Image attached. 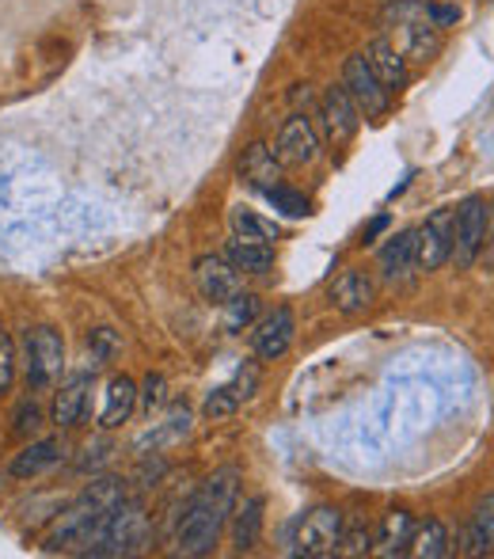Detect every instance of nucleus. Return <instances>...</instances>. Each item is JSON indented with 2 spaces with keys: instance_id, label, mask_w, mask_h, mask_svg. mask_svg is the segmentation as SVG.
Listing matches in <instances>:
<instances>
[{
  "instance_id": "4c0bfd02",
  "label": "nucleus",
  "mask_w": 494,
  "mask_h": 559,
  "mask_svg": "<svg viewBox=\"0 0 494 559\" xmlns=\"http://www.w3.org/2000/svg\"><path fill=\"white\" fill-rule=\"evenodd\" d=\"M384 225H388V217H376V222L370 225V233H365V243H370V240H373V236H376V233H381V228H384Z\"/></svg>"
},
{
  "instance_id": "f8f14e48",
  "label": "nucleus",
  "mask_w": 494,
  "mask_h": 559,
  "mask_svg": "<svg viewBox=\"0 0 494 559\" xmlns=\"http://www.w3.org/2000/svg\"><path fill=\"white\" fill-rule=\"evenodd\" d=\"M293 335H297V320L293 312L281 305V309H274L270 317H263L255 324V332H251V346H255V358L263 361H278L281 354L293 346Z\"/></svg>"
},
{
  "instance_id": "412c9836",
  "label": "nucleus",
  "mask_w": 494,
  "mask_h": 559,
  "mask_svg": "<svg viewBox=\"0 0 494 559\" xmlns=\"http://www.w3.org/2000/svg\"><path fill=\"white\" fill-rule=\"evenodd\" d=\"M133 407H137V384H133L130 377H111V381H107V392H104L99 427H104V430L122 427V423L133 415Z\"/></svg>"
},
{
  "instance_id": "9b49d317",
  "label": "nucleus",
  "mask_w": 494,
  "mask_h": 559,
  "mask_svg": "<svg viewBox=\"0 0 494 559\" xmlns=\"http://www.w3.org/2000/svg\"><path fill=\"white\" fill-rule=\"evenodd\" d=\"M194 282H198V294L214 305L232 301V297L244 289L240 271L225 255H202L198 263H194Z\"/></svg>"
},
{
  "instance_id": "f3484780",
  "label": "nucleus",
  "mask_w": 494,
  "mask_h": 559,
  "mask_svg": "<svg viewBox=\"0 0 494 559\" xmlns=\"http://www.w3.org/2000/svg\"><path fill=\"white\" fill-rule=\"evenodd\" d=\"M365 61H370L376 81H381L388 92H403L407 81H411V69H407L403 53L396 50L391 38H373L370 50H365Z\"/></svg>"
},
{
  "instance_id": "2eb2a0df",
  "label": "nucleus",
  "mask_w": 494,
  "mask_h": 559,
  "mask_svg": "<svg viewBox=\"0 0 494 559\" xmlns=\"http://www.w3.org/2000/svg\"><path fill=\"white\" fill-rule=\"evenodd\" d=\"M373 297H376V289L362 271H342L339 278L327 286V301H332L342 317H358V312H365L373 305Z\"/></svg>"
},
{
  "instance_id": "bb28decb",
  "label": "nucleus",
  "mask_w": 494,
  "mask_h": 559,
  "mask_svg": "<svg viewBox=\"0 0 494 559\" xmlns=\"http://www.w3.org/2000/svg\"><path fill=\"white\" fill-rule=\"evenodd\" d=\"M232 233L240 236V240H255V243H274L281 236V228L274 222H266V217H258L255 210H232Z\"/></svg>"
},
{
  "instance_id": "1a4fd4ad",
  "label": "nucleus",
  "mask_w": 494,
  "mask_h": 559,
  "mask_svg": "<svg viewBox=\"0 0 494 559\" xmlns=\"http://www.w3.org/2000/svg\"><path fill=\"white\" fill-rule=\"evenodd\" d=\"M274 160L281 168H309L320 156V133L312 126L309 115H289L286 126L278 130V141H274Z\"/></svg>"
},
{
  "instance_id": "c9c22d12",
  "label": "nucleus",
  "mask_w": 494,
  "mask_h": 559,
  "mask_svg": "<svg viewBox=\"0 0 494 559\" xmlns=\"http://www.w3.org/2000/svg\"><path fill=\"white\" fill-rule=\"evenodd\" d=\"M88 346H96L99 358H107V354L115 350V335L107 332V328H99V332H92V335H88Z\"/></svg>"
},
{
  "instance_id": "f03ea898",
  "label": "nucleus",
  "mask_w": 494,
  "mask_h": 559,
  "mask_svg": "<svg viewBox=\"0 0 494 559\" xmlns=\"http://www.w3.org/2000/svg\"><path fill=\"white\" fill-rule=\"evenodd\" d=\"M122 499H125L122 479H111V476L96 479V484H92L88 491H84L81 499L50 525L43 545L50 548V552H84V548L99 537L104 522L111 518V510L119 507Z\"/></svg>"
},
{
  "instance_id": "5701e85b",
  "label": "nucleus",
  "mask_w": 494,
  "mask_h": 559,
  "mask_svg": "<svg viewBox=\"0 0 494 559\" xmlns=\"http://www.w3.org/2000/svg\"><path fill=\"white\" fill-rule=\"evenodd\" d=\"M240 176H244L255 191H270V187H278V179H281V164L274 160V153L263 145V141H255V145H248L244 156H240Z\"/></svg>"
},
{
  "instance_id": "f257e3e1",
  "label": "nucleus",
  "mask_w": 494,
  "mask_h": 559,
  "mask_svg": "<svg viewBox=\"0 0 494 559\" xmlns=\"http://www.w3.org/2000/svg\"><path fill=\"white\" fill-rule=\"evenodd\" d=\"M237 491H240V472L225 468L214 472L206 484L194 491V499L186 502L183 518H179V552L183 556H209L214 545L221 540L225 525H229L232 510H237Z\"/></svg>"
},
{
  "instance_id": "c85d7f7f",
  "label": "nucleus",
  "mask_w": 494,
  "mask_h": 559,
  "mask_svg": "<svg viewBox=\"0 0 494 559\" xmlns=\"http://www.w3.org/2000/svg\"><path fill=\"white\" fill-rule=\"evenodd\" d=\"M373 552V530L362 514L342 522V537H339V552L335 556H365Z\"/></svg>"
},
{
  "instance_id": "20e7f679",
  "label": "nucleus",
  "mask_w": 494,
  "mask_h": 559,
  "mask_svg": "<svg viewBox=\"0 0 494 559\" xmlns=\"http://www.w3.org/2000/svg\"><path fill=\"white\" fill-rule=\"evenodd\" d=\"M342 510L339 507H312L297 518L293 537H289V552L304 556V559H327L339 552V537H342Z\"/></svg>"
},
{
  "instance_id": "7c9ffc66",
  "label": "nucleus",
  "mask_w": 494,
  "mask_h": 559,
  "mask_svg": "<svg viewBox=\"0 0 494 559\" xmlns=\"http://www.w3.org/2000/svg\"><path fill=\"white\" fill-rule=\"evenodd\" d=\"M186 423H191V419H186V407H183V412H176L168 423H160V427H156L153 435H145V438H141V449H145V445L160 449L164 442H176V438H183L186 430H191V427H186Z\"/></svg>"
},
{
  "instance_id": "aec40b11",
  "label": "nucleus",
  "mask_w": 494,
  "mask_h": 559,
  "mask_svg": "<svg viewBox=\"0 0 494 559\" xmlns=\"http://www.w3.org/2000/svg\"><path fill=\"white\" fill-rule=\"evenodd\" d=\"M61 461H65L61 438H43V442H31L23 453H15V461L8 472H12L15 479H31V476H43V472L58 468Z\"/></svg>"
},
{
  "instance_id": "c756f323",
  "label": "nucleus",
  "mask_w": 494,
  "mask_h": 559,
  "mask_svg": "<svg viewBox=\"0 0 494 559\" xmlns=\"http://www.w3.org/2000/svg\"><path fill=\"white\" fill-rule=\"evenodd\" d=\"M263 194L281 217H304V214H309V199H304L301 191H289V187L278 183V187H270V191H263Z\"/></svg>"
},
{
  "instance_id": "e433bc0d",
  "label": "nucleus",
  "mask_w": 494,
  "mask_h": 559,
  "mask_svg": "<svg viewBox=\"0 0 494 559\" xmlns=\"http://www.w3.org/2000/svg\"><path fill=\"white\" fill-rule=\"evenodd\" d=\"M164 476V461H160V456H156V461L153 464H141V479H145V487H156V479H160Z\"/></svg>"
},
{
  "instance_id": "9d476101",
  "label": "nucleus",
  "mask_w": 494,
  "mask_h": 559,
  "mask_svg": "<svg viewBox=\"0 0 494 559\" xmlns=\"http://www.w3.org/2000/svg\"><path fill=\"white\" fill-rule=\"evenodd\" d=\"M320 122H324V138L332 141V148H342L354 141L358 126H362V111H358V104L342 84H332L327 96L320 99Z\"/></svg>"
},
{
  "instance_id": "b1692460",
  "label": "nucleus",
  "mask_w": 494,
  "mask_h": 559,
  "mask_svg": "<svg viewBox=\"0 0 494 559\" xmlns=\"http://www.w3.org/2000/svg\"><path fill=\"white\" fill-rule=\"evenodd\" d=\"M263 510L266 502L258 495H251V499H244V507L232 514V545H237V552H251L258 545V537H263Z\"/></svg>"
},
{
  "instance_id": "39448f33",
  "label": "nucleus",
  "mask_w": 494,
  "mask_h": 559,
  "mask_svg": "<svg viewBox=\"0 0 494 559\" xmlns=\"http://www.w3.org/2000/svg\"><path fill=\"white\" fill-rule=\"evenodd\" d=\"M61 369H65V338L53 328H35L23 338V377L27 389L43 392L50 384H58Z\"/></svg>"
},
{
  "instance_id": "473e14b6",
  "label": "nucleus",
  "mask_w": 494,
  "mask_h": 559,
  "mask_svg": "<svg viewBox=\"0 0 494 559\" xmlns=\"http://www.w3.org/2000/svg\"><path fill=\"white\" fill-rule=\"evenodd\" d=\"M12 381H15V343L0 332V396L12 389Z\"/></svg>"
},
{
  "instance_id": "a878e982",
  "label": "nucleus",
  "mask_w": 494,
  "mask_h": 559,
  "mask_svg": "<svg viewBox=\"0 0 494 559\" xmlns=\"http://www.w3.org/2000/svg\"><path fill=\"white\" fill-rule=\"evenodd\" d=\"M407 552L419 556V559H442V556H449V530H445V525L437 522V518H434V522H426V525H419Z\"/></svg>"
},
{
  "instance_id": "0eeeda50",
  "label": "nucleus",
  "mask_w": 494,
  "mask_h": 559,
  "mask_svg": "<svg viewBox=\"0 0 494 559\" xmlns=\"http://www.w3.org/2000/svg\"><path fill=\"white\" fill-rule=\"evenodd\" d=\"M342 88L350 92V99L358 104L362 118L381 122V118L391 111V92L376 81V73H373L370 61H365V53H350L347 58V66H342Z\"/></svg>"
},
{
  "instance_id": "58836bf2",
  "label": "nucleus",
  "mask_w": 494,
  "mask_h": 559,
  "mask_svg": "<svg viewBox=\"0 0 494 559\" xmlns=\"http://www.w3.org/2000/svg\"><path fill=\"white\" fill-rule=\"evenodd\" d=\"M487 225L494 228V202H491V206H487Z\"/></svg>"
},
{
  "instance_id": "cd10ccee",
  "label": "nucleus",
  "mask_w": 494,
  "mask_h": 559,
  "mask_svg": "<svg viewBox=\"0 0 494 559\" xmlns=\"http://www.w3.org/2000/svg\"><path fill=\"white\" fill-rule=\"evenodd\" d=\"M258 312H263V301H258L255 294H244V289H240L232 301H225V332L240 335L244 328L255 324Z\"/></svg>"
},
{
  "instance_id": "6e6552de",
  "label": "nucleus",
  "mask_w": 494,
  "mask_h": 559,
  "mask_svg": "<svg viewBox=\"0 0 494 559\" xmlns=\"http://www.w3.org/2000/svg\"><path fill=\"white\" fill-rule=\"evenodd\" d=\"M453 255V210L442 206L414 228V263L419 271H442Z\"/></svg>"
},
{
  "instance_id": "dca6fc26",
  "label": "nucleus",
  "mask_w": 494,
  "mask_h": 559,
  "mask_svg": "<svg viewBox=\"0 0 494 559\" xmlns=\"http://www.w3.org/2000/svg\"><path fill=\"white\" fill-rule=\"evenodd\" d=\"M391 31H396V50L411 66H430L442 53V31L430 27V23H403V27Z\"/></svg>"
},
{
  "instance_id": "f704fd0d",
  "label": "nucleus",
  "mask_w": 494,
  "mask_h": 559,
  "mask_svg": "<svg viewBox=\"0 0 494 559\" xmlns=\"http://www.w3.org/2000/svg\"><path fill=\"white\" fill-rule=\"evenodd\" d=\"M164 400V377H148L145 381V412L153 415V407Z\"/></svg>"
},
{
  "instance_id": "72a5a7b5",
  "label": "nucleus",
  "mask_w": 494,
  "mask_h": 559,
  "mask_svg": "<svg viewBox=\"0 0 494 559\" xmlns=\"http://www.w3.org/2000/svg\"><path fill=\"white\" fill-rule=\"evenodd\" d=\"M426 15H430V23H434L437 31L457 27V23H460V8L457 4H442V0H426Z\"/></svg>"
},
{
  "instance_id": "7ed1b4c3",
  "label": "nucleus",
  "mask_w": 494,
  "mask_h": 559,
  "mask_svg": "<svg viewBox=\"0 0 494 559\" xmlns=\"http://www.w3.org/2000/svg\"><path fill=\"white\" fill-rule=\"evenodd\" d=\"M148 537V514L137 499H122L104 522L99 537L84 548V556H133L145 548Z\"/></svg>"
},
{
  "instance_id": "6ab92c4d",
  "label": "nucleus",
  "mask_w": 494,
  "mask_h": 559,
  "mask_svg": "<svg viewBox=\"0 0 494 559\" xmlns=\"http://www.w3.org/2000/svg\"><path fill=\"white\" fill-rule=\"evenodd\" d=\"M494 552V491L480 499L465 533H460V556H491Z\"/></svg>"
},
{
  "instance_id": "ddd939ff",
  "label": "nucleus",
  "mask_w": 494,
  "mask_h": 559,
  "mask_svg": "<svg viewBox=\"0 0 494 559\" xmlns=\"http://www.w3.org/2000/svg\"><path fill=\"white\" fill-rule=\"evenodd\" d=\"M88 404H92V377L88 373L69 377L58 389V396H53V423H58L61 430L81 427L84 415H88Z\"/></svg>"
},
{
  "instance_id": "2f4dec72",
  "label": "nucleus",
  "mask_w": 494,
  "mask_h": 559,
  "mask_svg": "<svg viewBox=\"0 0 494 559\" xmlns=\"http://www.w3.org/2000/svg\"><path fill=\"white\" fill-rule=\"evenodd\" d=\"M43 427V412H38L35 400H27V404H20V412H15V438H31L35 430Z\"/></svg>"
},
{
  "instance_id": "4be33fe9",
  "label": "nucleus",
  "mask_w": 494,
  "mask_h": 559,
  "mask_svg": "<svg viewBox=\"0 0 494 559\" xmlns=\"http://www.w3.org/2000/svg\"><path fill=\"white\" fill-rule=\"evenodd\" d=\"M414 271H419V263H414V228H411V233H399V236H391V240L384 243L381 278L384 282H407Z\"/></svg>"
},
{
  "instance_id": "a211bd4d",
  "label": "nucleus",
  "mask_w": 494,
  "mask_h": 559,
  "mask_svg": "<svg viewBox=\"0 0 494 559\" xmlns=\"http://www.w3.org/2000/svg\"><path fill=\"white\" fill-rule=\"evenodd\" d=\"M255 389H258V369L255 366L240 369L237 381L221 384V389H214L206 396V415H209V419H225V415L237 412V407L244 404V400L255 396Z\"/></svg>"
},
{
  "instance_id": "393cba45",
  "label": "nucleus",
  "mask_w": 494,
  "mask_h": 559,
  "mask_svg": "<svg viewBox=\"0 0 494 559\" xmlns=\"http://www.w3.org/2000/svg\"><path fill=\"white\" fill-rule=\"evenodd\" d=\"M225 259H229L237 271L244 274H266L274 266V243H255V240H229L225 248Z\"/></svg>"
},
{
  "instance_id": "4468645a",
  "label": "nucleus",
  "mask_w": 494,
  "mask_h": 559,
  "mask_svg": "<svg viewBox=\"0 0 494 559\" xmlns=\"http://www.w3.org/2000/svg\"><path fill=\"white\" fill-rule=\"evenodd\" d=\"M414 530H419L414 514H407V510H388V514L381 518V525H376V533H373V552L384 556V559L407 556Z\"/></svg>"
},
{
  "instance_id": "423d86ee",
  "label": "nucleus",
  "mask_w": 494,
  "mask_h": 559,
  "mask_svg": "<svg viewBox=\"0 0 494 559\" xmlns=\"http://www.w3.org/2000/svg\"><path fill=\"white\" fill-rule=\"evenodd\" d=\"M483 243H487V202L483 199H465L453 210V263L460 271L480 259Z\"/></svg>"
}]
</instances>
